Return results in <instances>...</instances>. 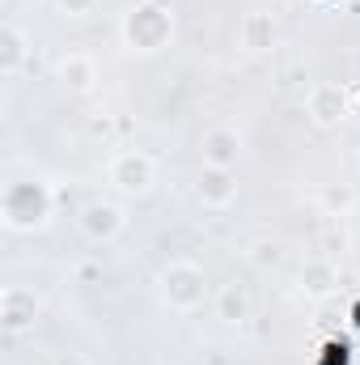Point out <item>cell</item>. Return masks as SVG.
<instances>
[{
	"mask_svg": "<svg viewBox=\"0 0 360 365\" xmlns=\"http://www.w3.org/2000/svg\"><path fill=\"white\" fill-rule=\"evenodd\" d=\"M55 77H60V86L68 93H90L97 86V64H93V56H85V51H68L60 60Z\"/></svg>",
	"mask_w": 360,
	"mask_h": 365,
	"instance_id": "cell-12",
	"label": "cell"
},
{
	"mask_svg": "<svg viewBox=\"0 0 360 365\" xmlns=\"http://www.w3.org/2000/svg\"><path fill=\"white\" fill-rule=\"evenodd\" d=\"M174 38V9L166 0H136L123 13V43L140 56H157Z\"/></svg>",
	"mask_w": 360,
	"mask_h": 365,
	"instance_id": "cell-1",
	"label": "cell"
},
{
	"mask_svg": "<svg viewBox=\"0 0 360 365\" xmlns=\"http://www.w3.org/2000/svg\"><path fill=\"white\" fill-rule=\"evenodd\" d=\"M157 289H162V302L170 306V310H195V306H203V297H208V276L199 264H191V259H174V264H166L162 276H157Z\"/></svg>",
	"mask_w": 360,
	"mask_h": 365,
	"instance_id": "cell-3",
	"label": "cell"
},
{
	"mask_svg": "<svg viewBox=\"0 0 360 365\" xmlns=\"http://www.w3.org/2000/svg\"><path fill=\"white\" fill-rule=\"evenodd\" d=\"M246 264H250L255 272H275V268L284 264V247H280L275 238H255V242L246 247Z\"/></svg>",
	"mask_w": 360,
	"mask_h": 365,
	"instance_id": "cell-15",
	"label": "cell"
},
{
	"mask_svg": "<svg viewBox=\"0 0 360 365\" xmlns=\"http://www.w3.org/2000/svg\"><path fill=\"white\" fill-rule=\"evenodd\" d=\"M195 195H199V204L203 208H229L233 200H238V170H229V166H199V175H195Z\"/></svg>",
	"mask_w": 360,
	"mask_h": 365,
	"instance_id": "cell-7",
	"label": "cell"
},
{
	"mask_svg": "<svg viewBox=\"0 0 360 365\" xmlns=\"http://www.w3.org/2000/svg\"><path fill=\"white\" fill-rule=\"evenodd\" d=\"M238 43H242V51H250V56L271 51V47L280 43V26H275V17L263 13V9H250V13L242 17V26H238Z\"/></svg>",
	"mask_w": 360,
	"mask_h": 365,
	"instance_id": "cell-9",
	"label": "cell"
},
{
	"mask_svg": "<svg viewBox=\"0 0 360 365\" xmlns=\"http://www.w3.org/2000/svg\"><path fill=\"white\" fill-rule=\"evenodd\" d=\"M305 115H309V123L322 128V132L339 128V123L352 115V93H348V86H339V81H318V86L309 90V98H305Z\"/></svg>",
	"mask_w": 360,
	"mask_h": 365,
	"instance_id": "cell-5",
	"label": "cell"
},
{
	"mask_svg": "<svg viewBox=\"0 0 360 365\" xmlns=\"http://www.w3.org/2000/svg\"><path fill=\"white\" fill-rule=\"evenodd\" d=\"M199 149H203V162L208 166L238 170V162H242V132L238 128H212V132H203Z\"/></svg>",
	"mask_w": 360,
	"mask_h": 365,
	"instance_id": "cell-10",
	"label": "cell"
},
{
	"mask_svg": "<svg viewBox=\"0 0 360 365\" xmlns=\"http://www.w3.org/2000/svg\"><path fill=\"white\" fill-rule=\"evenodd\" d=\"M106 179H110L115 191H123V195H149L153 182H157V166H153L149 153H140V149H123V153L110 158Z\"/></svg>",
	"mask_w": 360,
	"mask_h": 365,
	"instance_id": "cell-4",
	"label": "cell"
},
{
	"mask_svg": "<svg viewBox=\"0 0 360 365\" xmlns=\"http://www.w3.org/2000/svg\"><path fill=\"white\" fill-rule=\"evenodd\" d=\"M297 289H301L305 297H331V293L339 289V268H335V259L314 255L309 264H301V272H297Z\"/></svg>",
	"mask_w": 360,
	"mask_h": 365,
	"instance_id": "cell-11",
	"label": "cell"
},
{
	"mask_svg": "<svg viewBox=\"0 0 360 365\" xmlns=\"http://www.w3.org/2000/svg\"><path fill=\"white\" fill-rule=\"evenodd\" d=\"M55 365H90V361H85L81 353H64V357H60V361H55Z\"/></svg>",
	"mask_w": 360,
	"mask_h": 365,
	"instance_id": "cell-20",
	"label": "cell"
},
{
	"mask_svg": "<svg viewBox=\"0 0 360 365\" xmlns=\"http://www.w3.org/2000/svg\"><path fill=\"white\" fill-rule=\"evenodd\" d=\"M318 251H322L327 259H335V255H344V251H348V230L339 225V217H335V221L322 230V238H318Z\"/></svg>",
	"mask_w": 360,
	"mask_h": 365,
	"instance_id": "cell-17",
	"label": "cell"
},
{
	"mask_svg": "<svg viewBox=\"0 0 360 365\" xmlns=\"http://www.w3.org/2000/svg\"><path fill=\"white\" fill-rule=\"evenodd\" d=\"M55 4H60V13H68V17H90L97 0H55Z\"/></svg>",
	"mask_w": 360,
	"mask_h": 365,
	"instance_id": "cell-18",
	"label": "cell"
},
{
	"mask_svg": "<svg viewBox=\"0 0 360 365\" xmlns=\"http://www.w3.org/2000/svg\"><path fill=\"white\" fill-rule=\"evenodd\" d=\"M348 319H352V327H356V331H360V297H356V302H352V306H348Z\"/></svg>",
	"mask_w": 360,
	"mask_h": 365,
	"instance_id": "cell-21",
	"label": "cell"
},
{
	"mask_svg": "<svg viewBox=\"0 0 360 365\" xmlns=\"http://www.w3.org/2000/svg\"><path fill=\"white\" fill-rule=\"evenodd\" d=\"M356 162H360V158H356Z\"/></svg>",
	"mask_w": 360,
	"mask_h": 365,
	"instance_id": "cell-22",
	"label": "cell"
},
{
	"mask_svg": "<svg viewBox=\"0 0 360 365\" xmlns=\"http://www.w3.org/2000/svg\"><path fill=\"white\" fill-rule=\"evenodd\" d=\"M0 323H4L9 336L30 331V327L38 323V297H34L30 289H21V284H9L4 297H0Z\"/></svg>",
	"mask_w": 360,
	"mask_h": 365,
	"instance_id": "cell-8",
	"label": "cell"
},
{
	"mask_svg": "<svg viewBox=\"0 0 360 365\" xmlns=\"http://www.w3.org/2000/svg\"><path fill=\"white\" fill-rule=\"evenodd\" d=\"M26 56H30L26 30L13 26V21H4V26H0V73H4V77H17L21 64H26Z\"/></svg>",
	"mask_w": 360,
	"mask_h": 365,
	"instance_id": "cell-14",
	"label": "cell"
},
{
	"mask_svg": "<svg viewBox=\"0 0 360 365\" xmlns=\"http://www.w3.org/2000/svg\"><path fill=\"white\" fill-rule=\"evenodd\" d=\"M318 204H322V212H327V217H344V212L352 208V187L331 182V187H322V191H318Z\"/></svg>",
	"mask_w": 360,
	"mask_h": 365,
	"instance_id": "cell-16",
	"label": "cell"
},
{
	"mask_svg": "<svg viewBox=\"0 0 360 365\" xmlns=\"http://www.w3.org/2000/svg\"><path fill=\"white\" fill-rule=\"evenodd\" d=\"M77 225L90 242H115L127 225V212L115 204V200H90L81 212H77Z\"/></svg>",
	"mask_w": 360,
	"mask_h": 365,
	"instance_id": "cell-6",
	"label": "cell"
},
{
	"mask_svg": "<svg viewBox=\"0 0 360 365\" xmlns=\"http://www.w3.org/2000/svg\"><path fill=\"white\" fill-rule=\"evenodd\" d=\"M216 319H221L225 327H242V323L250 319V289L238 284V280L221 284V289H216Z\"/></svg>",
	"mask_w": 360,
	"mask_h": 365,
	"instance_id": "cell-13",
	"label": "cell"
},
{
	"mask_svg": "<svg viewBox=\"0 0 360 365\" xmlns=\"http://www.w3.org/2000/svg\"><path fill=\"white\" fill-rule=\"evenodd\" d=\"M322 353H327V365H348V344H339V340H331Z\"/></svg>",
	"mask_w": 360,
	"mask_h": 365,
	"instance_id": "cell-19",
	"label": "cell"
},
{
	"mask_svg": "<svg viewBox=\"0 0 360 365\" xmlns=\"http://www.w3.org/2000/svg\"><path fill=\"white\" fill-rule=\"evenodd\" d=\"M51 221V191L38 179H17L4 191V225L13 234H34Z\"/></svg>",
	"mask_w": 360,
	"mask_h": 365,
	"instance_id": "cell-2",
	"label": "cell"
}]
</instances>
